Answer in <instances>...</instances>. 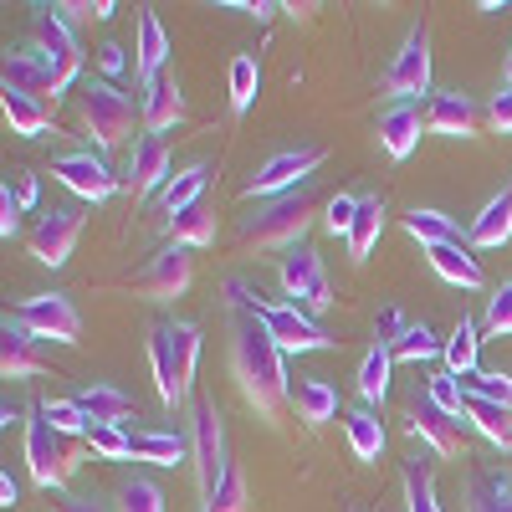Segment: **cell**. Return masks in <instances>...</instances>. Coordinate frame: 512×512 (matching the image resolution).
<instances>
[{
  "mask_svg": "<svg viewBox=\"0 0 512 512\" xmlns=\"http://www.w3.org/2000/svg\"><path fill=\"white\" fill-rule=\"evenodd\" d=\"M231 374H236V390L246 395V405L262 415L267 425L282 420L287 395H292V379L282 369V349L262 318H236L231 333Z\"/></svg>",
  "mask_w": 512,
  "mask_h": 512,
  "instance_id": "6da1fadb",
  "label": "cell"
},
{
  "mask_svg": "<svg viewBox=\"0 0 512 512\" xmlns=\"http://www.w3.org/2000/svg\"><path fill=\"white\" fill-rule=\"evenodd\" d=\"M313 210H318V195L303 185V190H287L277 200H262L241 221V241L246 246H262V251H292L303 246V231L313 226Z\"/></svg>",
  "mask_w": 512,
  "mask_h": 512,
  "instance_id": "7a4b0ae2",
  "label": "cell"
},
{
  "mask_svg": "<svg viewBox=\"0 0 512 512\" xmlns=\"http://www.w3.org/2000/svg\"><path fill=\"white\" fill-rule=\"evenodd\" d=\"M77 466H82L77 441L67 431H57V425L41 415V405H36L31 420H26V472H31V482L47 487V492L52 487H67Z\"/></svg>",
  "mask_w": 512,
  "mask_h": 512,
  "instance_id": "3957f363",
  "label": "cell"
},
{
  "mask_svg": "<svg viewBox=\"0 0 512 512\" xmlns=\"http://www.w3.org/2000/svg\"><path fill=\"white\" fill-rule=\"evenodd\" d=\"M190 466H195V487H200V507L216 497L221 477H226V425H221V410L216 400L195 395L190 400Z\"/></svg>",
  "mask_w": 512,
  "mask_h": 512,
  "instance_id": "277c9868",
  "label": "cell"
},
{
  "mask_svg": "<svg viewBox=\"0 0 512 512\" xmlns=\"http://www.w3.org/2000/svg\"><path fill=\"white\" fill-rule=\"evenodd\" d=\"M77 113L88 123V134L98 149H118L128 134H134V98H128L118 82L108 77H88L77 93Z\"/></svg>",
  "mask_w": 512,
  "mask_h": 512,
  "instance_id": "5b68a950",
  "label": "cell"
},
{
  "mask_svg": "<svg viewBox=\"0 0 512 512\" xmlns=\"http://www.w3.org/2000/svg\"><path fill=\"white\" fill-rule=\"evenodd\" d=\"M36 52L52 72V98H62L82 77V41L57 6H36Z\"/></svg>",
  "mask_w": 512,
  "mask_h": 512,
  "instance_id": "8992f818",
  "label": "cell"
},
{
  "mask_svg": "<svg viewBox=\"0 0 512 512\" xmlns=\"http://www.w3.org/2000/svg\"><path fill=\"white\" fill-rule=\"evenodd\" d=\"M328 159V149L323 144H303V149H277L256 175L246 180V195L251 200H277V195H287V190H303L308 185V175Z\"/></svg>",
  "mask_w": 512,
  "mask_h": 512,
  "instance_id": "52a82bcc",
  "label": "cell"
},
{
  "mask_svg": "<svg viewBox=\"0 0 512 512\" xmlns=\"http://www.w3.org/2000/svg\"><path fill=\"white\" fill-rule=\"evenodd\" d=\"M16 323L31 338H52V344H77L82 338V313L67 292H36L16 308Z\"/></svg>",
  "mask_w": 512,
  "mask_h": 512,
  "instance_id": "ba28073f",
  "label": "cell"
},
{
  "mask_svg": "<svg viewBox=\"0 0 512 512\" xmlns=\"http://www.w3.org/2000/svg\"><path fill=\"white\" fill-rule=\"evenodd\" d=\"M282 287L292 297V308H303L308 318L323 313L333 303V287H328V272H323V256L313 246H292L282 251Z\"/></svg>",
  "mask_w": 512,
  "mask_h": 512,
  "instance_id": "9c48e42d",
  "label": "cell"
},
{
  "mask_svg": "<svg viewBox=\"0 0 512 512\" xmlns=\"http://www.w3.org/2000/svg\"><path fill=\"white\" fill-rule=\"evenodd\" d=\"M384 93L395 103H415L420 93H431V26H415L405 36V47L384 72Z\"/></svg>",
  "mask_w": 512,
  "mask_h": 512,
  "instance_id": "30bf717a",
  "label": "cell"
},
{
  "mask_svg": "<svg viewBox=\"0 0 512 512\" xmlns=\"http://www.w3.org/2000/svg\"><path fill=\"white\" fill-rule=\"evenodd\" d=\"M195 282V256L190 246H164L159 256H149V267L134 277V292L149 297V303H175V297H185Z\"/></svg>",
  "mask_w": 512,
  "mask_h": 512,
  "instance_id": "8fae6325",
  "label": "cell"
},
{
  "mask_svg": "<svg viewBox=\"0 0 512 512\" xmlns=\"http://www.w3.org/2000/svg\"><path fill=\"white\" fill-rule=\"evenodd\" d=\"M52 175H57L72 195L93 200V205L113 200V195H118V185H123V180L113 175V169H108V159H103V154H93V149H67V154H57Z\"/></svg>",
  "mask_w": 512,
  "mask_h": 512,
  "instance_id": "7c38bea8",
  "label": "cell"
},
{
  "mask_svg": "<svg viewBox=\"0 0 512 512\" xmlns=\"http://www.w3.org/2000/svg\"><path fill=\"white\" fill-rule=\"evenodd\" d=\"M405 425H410V436H420L436 456H461L466 451V420L441 410L431 395H415L405 405Z\"/></svg>",
  "mask_w": 512,
  "mask_h": 512,
  "instance_id": "4fadbf2b",
  "label": "cell"
},
{
  "mask_svg": "<svg viewBox=\"0 0 512 512\" xmlns=\"http://www.w3.org/2000/svg\"><path fill=\"white\" fill-rule=\"evenodd\" d=\"M262 323L272 328V338H277L282 354H318V349H328L323 323L308 318L303 308H292V303H267V308H262Z\"/></svg>",
  "mask_w": 512,
  "mask_h": 512,
  "instance_id": "5bb4252c",
  "label": "cell"
},
{
  "mask_svg": "<svg viewBox=\"0 0 512 512\" xmlns=\"http://www.w3.org/2000/svg\"><path fill=\"white\" fill-rule=\"evenodd\" d=\"M169 180V144L164 134H139L134 144H128V169H123V185L128 195H154L159 185Z\"/></svg>",
  "mask_w": 512,
  "mask_h": 512,
  "instance_id": "9a60e30c",
  "label": "cell"
},
{
  "mask_svg": "<svg viewBox=\"0 0 512 512\" xmlns=\"http://www.w3.org/2000/svg\"><path fill=\"white\" fill-rule=\"evenodd\" d=\"M482 123V108L466 98L461 88H441L425 98V128L431 134H446V139H472Z\"/></svg>",
  "mask_w": 512,
  "mask_h": 512,
  "instance_id": "2e32d148",
  "label": "cell"
},
{
  "mask_svg": "<svg viewBox=\"0 0 512 512\" xmlns=\"http://www.w3.org/2000/svg\"><path fill=\"white\" fill-rule=\"evenodd\" d=\"M77 236H82V216H77V210H47V216L36 221V231H31V256L41 267H67Z\"/></svg>",
  "mask_w": 512,
  "mask_h": 512,
  "instance_id": "e0dca14e",
  "label": "cell"
},
{
  "mask_svg": "<svg viewBox=\"0 0 512 512\" xmlns=\"http://www.w3.org/2000/svg\"><path fill=\"white\" fill-rule=\"evenodd\" d=\"M420 128H425V108H415V103H390V108L379 113L374 134H379V149L390 154V159H410L415 144H420Z\"/></svg>",
  "mask_w": 512,
  "mask_h": 512,
  "instance_id": "ac0fdd59",
  "label": "cell"
},
{
  "mask_svg": "<svg viewBox=\"0 0 512 512\" xmlns=\"http://www.w3.org/2000/svg\"><path fill=\"white\" fill-rule=\"evenodd\" d=\"M512 241V185H502L477 216L466 226V246H482V251H497Z\"/></svg>",
  "mask_w": 512,
  "mask_h": 512,
  "instance_id": "d6986e66",
  "label": "cell"
},
{
  "mask_svg": "<svg viewBox=\"0 0 512 512\" xmlns=\"http://www.w3.org/2000/svg\"><path fill=\"white\" fill-rule=\"evenodd\" d=\"M41 369H47V359H41L36 338L16 318H6V323H0V374H6V379H31Z\"/></svg>",
  "mask_w": 512,
  "mask_h": 512,
  "instance_id": "ffe728a7",
  "label": "cell"
},
{
  "mask_svg": "<svg viewBox=\"0 0 512 512\" xmlns=\"http://www.w3.org/2000/svg\"><path fill=\"white\" fill-rule=\"evenodd\" d=\"M149 369H154V390H159V400L175 410L180 400H185V390H180V369H175V338H169V323H154V333H149Z\"/></svg>",
  "mask_w": 512,
  "mask_h": 512,
  "instance_id": "44dd1931",
  "label": "cell"
},
{
  "mask_svg": "<svg viewBox=\"0 0 512 512\" xmlns=\"http://www.w3.org/2000/svg\"><path fill=\"white\" fill-rule=\"evenodd\" d=\"M185 123V93L175 77H159L154 88H144V128L149 134H169Z\"/></svg>",
  "mask_w": 512,
  "mask_h": 512,
  "instance_id": "7402d4cb",
  "label": "cell"
},
{
  "mask_svg": "<svg viewBox=\"0 0 512 512\" xmlns=\"http://www.w3.org/2000/svg\"><path fill=\"white\" fill-rule=\"evenodd\" d=\"M77 405H82V415H88V425H123L128 410H134V400H128L118 384H108V379L82 384V390H77Z\"/></svg>",
  "mask_w": 512,
  "mask_h": 512,
  "instance_id": "603a6c76",
  "label": "cell"
},
{
  "mask_svg": "<svg viewBox=\"0 0 512 512\" xmlns=\"http://www.w3.org/2000/svg\"><path fill=\"white\" fill-rule=\"evenodd\" d=\"M0 88L47 98V93H52V72H47V62H41V52H36V47L6 52V77H0Z\"/></svg>",
  "mask_w": 512,
  "mask_h": 512,
  "instance_id": "cb8c5ba5",
  "label": "cell"
},
{
  "mask_svg": "<svg viewBox=\"0 0 512 512\" xmlns=\"http://www.w3.org/2000/svg\"><path fill=\"white\" fill-rule=\"evenodd\" d=\"M164 57H169V36H164L159 16H154V11H139V47H134V72H139V82H144V88H154V82L164 77V72H159V67H164Z\"/></svg>",
  "mask_w": 512,
  "mask_h": 512,
  "instance_id": "d4e9b609",
  "label": "cell"
},
{
  "mask_svg": "<svg viewBox=\"0 0 512 512\" xmlns=\"http://www.w3.org/2000/svg\"><path fill=\"white\" fill-rule=\"evenodd\" d=\"M287 405L297 410V420H308L313 431H318V425H328L338 415V390H333L328 379H292Z\"/></svg>",
  "mask_w": 512,
  "mask_h": 512,
  "instance_id": "484cf974",
  "label": "cell"
},
{
  "mask_svg": "<svg viewBox=\"0 0 512 512\" xmlns=\"http://www.w3.org/2000/svg\"><path fill=\"white\" fill-rule=\"evenodd\" d=\"M425 262H431L451 287H466V292H477V287H487V277H482V262L472 256V246H431L425 251Z\"/></svg>",
  "mask_w": 512,
  "mask_h": 512,
  "instance_id": "4316f807",
  "label": "cell"
},
{
  "mask_svg": "<svg viewBox=\"0 0 512 512\" xmlns=\"http://www.w3.org/2000/svg\"><path fill=\"white\" fill-rule=\"evenodd\" d=\"M405 231H410L425 251H431V246H466V231L446 216V210H410Z\"/></svg>",
  "mask_w": 512,
  "mask_h": 512,
  "instance_id": "83f0119b",
  "label": "cell"
},
{
  "mask_svg": "<svg viewBox=\"0 0 512 512\" xmlns=\"http://www.w3.org/2000/svg\"><path fill=\"white\" fill-rule=\"evenodd\" d=\"M169 246H190V251L216 246V210L190 205L185 216H169Z\"/></svg>",
  "mask_w": 512,
  "mask_h": 512,
  "instance_id": "f1b7e54d",
  "label": "cell"
},
{
  "mask_svg": "<svg viewBox=\"0 0 512 512\" xmlns=\"http://www.w3.org/2000/svg\"><path fill=\"white\" fill-rule=\"evenodd\" d=\"M344 431H349V446H354L359 461H379V456H384V425H379L374 405L344 410Z\"/></svg>",
  "mask_w": 512,
  "mask_h": 512,
  "instance_id": "f546056e",
  "label": "cell"
},
{
  "mask_svg": "<svg viewBox=\"0 0 512 512\" xmlns=\"http://www.w3.org/2000/svg\"><path fill=\"white\" fill-rule=\"evenodd\" d=\"M0 103H6V118H11V128H16L21 139H41V134L52 128L47 103L31 98V93H11V88H0Z\"/></svg>",
  "mask_w": 512,
  "mask_h": 512,
  "instance_id": "4dcf8cb0",
  "label": "cell"
},
{
  "mask_svg": "<svg viewBox=\"0 0 512 512\" xmlns=\"http://www.w3.org/2000/svg\"><path fill=\"white\" fill-rule=\"evenodd\" d=\"M379 231H384V195H359L354 231H349V256H354V262H369Z\"/></svg>",
  "mask_w": 512,
  "mask_h": 512,
  "instance_id": "1f68e13d",
  "label": "cell"
},
{
  "mask_svg": "<svg viewBox=\"0 0 512 512\" xmlns=\"http://www.w3.org/2000/svg\"><path fill=\"white\" fill-rule=\"evenodd\" d=\"M134 456L154 466H180L190 461V436L180 431H134Z\"/></svg>",
  "mask_w": 512,
  "mask_h": 512,
  "instance_id": "d6a6232c",
  "label": "cell"
},
{
  "mask_svg": "<svg viewBox=\"0 0 512 512\" xmlns=\"http://www.w3.org/2000/svg\"><path fill=\"white\" fill-rule=\"evenodd\" d=\"M205 185H210V164L205 159H195V164H185L175 180L164 185V210L169 216H185L190 205H200V195H205Z\"/></svg>",
  "mask_w": 512,
  "mask_h": 512,
  "instance_id": "836d02e7",
  "label": "cell"
},
{
  "mask_svg": "<svg viewBox=\"0 0 512 512\" xmlns=\"http://www.w3.org/2000/svg\"><path fill=\"white\" fill-rule=\"evenodd\" d=\"M466 420H472L497 451H512V410H507V405H492V400H472V395H466Z\"/></svg>",
  "mask_w": 512,
  "mask_h": 512,
  "instance_id": "e575fe53",
  "label": "cell"
},
{
  "mask_svg": "<svg viewBox=\"0 0 512 512\" xmlns=\"http://www.w3.org/2000/svg\"><path fill=\"white\" fill-rule=\"evenodd\" d=\"M477 349H482V328H477V318L461 313V323H456L451 338H446V364H451L456 379H461V374H477Z\"/></svg>",
  "mask_w": 512,
  "mask_h": 512,
  "instance_id": "d590c367",
  "label": "cell"
},
{
  "mask_svg": "<svg viewBox=\"0 0 512 512\" xmlns=\"http://www.w3.org/2000/svg\"><path fill=\"white\" fill-rule=\"evenodd\" d=\"M466 512H512V477H507V472H482V477H472Z\"/></svg>",
  "mask_w": 512,
  "mask_h": 512,
  "instance_id": "8d00e7d4",
  "label": "cell"
},
{
  "mask_svg": "<svg viewBox=\"0 0 512 512\" xmlns=\"http://www.w3.org/2000/svg\"><path fill=\"white\" fill-rule=\"evenodd\" d=\"M390 364H395L390 344H374L364 354V364H359V395H364V405H379L384 395H390Z\"/></svg>",
  "mask_w": 512,
  "mask_h": 512,
  "instance_id": "74e56055",
  "label": "cell"
},
{
  "mask_svg": "<svg viewBox=\"0 0 512 512\" xmlns=\"http://www.w3.org/2000/svg\"><path fill=\"white\" fill-rule=\"evenodd\" d=\"M405 512H441L436 502V477H431V461H405Z\"/></svg>",
  "mask_w": 512,
  "mask_h": 512,
  "instance_id": "f35d334b",
  "label": "cell"
},
{
  "mask_svg": "<svg viewBox=\"0 0 512 512\" xmlns=\"http://www.w3.org/2000/svg\"><path fill=\"white\" fill-rule=\"evenodd\" d=\"M256 93H262V67H256L251 52H241V57L231 62V113H236V118L251 113Z\"/></svg>",
  "mask_w": 512,
  "mask_h": 512,
  "instance_id": "ab89813d",
  "label": "cell"
},
{
  "mask_svg": "<svg viewBox=\"0 0 512 512\" xmlns=\"http://www.w3.org/2000/svg\"><path fill=\"white\" fill-rule=\"evenodd\" d=\"M390 354L405 359V364H425V359H441V354H446V338H436L425 323H410V328L400 333V344H390Z\"/></svg>",
  "mask_w": 512,
  "mask_h": 512,
  "instance_id": "60d3db41",
  "label": "cell"
},
{
  "mask_svg": "<svg viewBox=\"0 0 512 512\" xmlns=\"http://www.w3.org/2000/svg\"><path fill=\"white\" fill-rule=\"evenodd\" d=\"M169 338H175V369H180V390L190 395V384H195V364H200V328L175 318L169 323Z\"/></svg>",
  "mask_w": 512,
  "mask_h": 512,
  "instance_id": "b9f144b4",
  "label": "cell"
},
{
  "mask_svg": "<svg viewBox=\"0 0 512 512\" xmlns=\"http://www.w3.org/2000/svg\"><path fill=\"white\" fill-rule=\"evenodd\" d=\"M113 512H164V492L149 477H123L113 492Z\"/></svg>",
  "mask_w": 512,
  "mask_h": 512,
  "instance_id": "7bdbcfd3",
  "label": "cell"
},
{
  "mask_svg": "<svg viewBox=\"0 0 512 512\" xmlns=\"http://www.w3.org/2000/svg\"><path fill=\"white\" fill-rule=\"evenodd\" d=\"M461 390L472 395V400H492V405H507V410H512V374H502V369L461 374Z\"/></svg>",
  "mask_w": 512,
  "mask_h": 512,
  "instance_id": "ee69618b",
  "label": "cell"
},
{
  "mask_svg": "<svg viewBox=\"0 0 512 512\" xmlns=\"http://www.w3.org/2000/svg\"><path fill=\"white\" fill-rule=\"evenodd\" d=\"M200 512H251V492H246V472L231 461L226 466V477H221V487H216V497H210Z\"/></svg>",
  "mask_w": 512,
  "mask_h": 512,
  "instance_id": "f6af8a7d",
  "label": "cell"
},
{
  "mask_svg": "<svg viewBox=\"0 0 512 512\" xmlns=\"http://www.w3.org/2000/svg\"><path fill=\"white\" fill-rule=\"evenodd\" d=\"M82 441H88L103 461H128V456H134V436H128L123 425H88Z\"/></svg>",
  "mask_w": 512,
  "mask_h": 512,
  "instance_id": "bcb514c9",
  "label": "cell"
},
{
  "mask_svg": "<svg viewBox=\"0 0 512 512\" xmlns=\"http://www.w3.org/2000/svg\"><path fill=\"white\" fill-rule=\"evenodd\" d=\"M482 328H487L492 338H507V333H512V277L487 297V318H482Z\"/></svg>",
  "mask_w": 512,
  "mask_h": 512,
  "instance_id": "7dc6e473",
  "label": "cell"
},
{
  "mask_svg": "<svg viewBox=\"0 0 512 512\" xmlns=\"http://www.w3.org/2000/svg\"><path fill=\"white\" fill-rule=\"evenodd\" d=\"M425 395H431L441 410H451V415H466V390H461V379L446 369V374H436L431 384H425Z\"/></svg>",
  "mask_w": 512,
  "mask_h": 512,
  "instance_id": "c3c4849f",
  "label": "cell"
},
{
  "mask_svg": "<svg viewBox=\"0 0 512 512\" xmlns=\"http://www.w3.org/2000/svg\"><path fill=\"white\" fill-rule=\"evenodd\" d=\"M41 415H47L57 431H67V436H77V431H88V415H82V405L77 400H41Z\"/></svg>",
  "mask_w": 512,
  "mask_h": 512,
  "instance_id": "681fc988",
  "label": "cell"
},
{
  "mask_svg": "<svg viewBox=\"0 0 512 512\" xmlns=\"http://www.w3.org/2000/svg\"><path fill=\"white\" fill-rule=\"evenodd\" d=\"M354 210H359V195H333L323 226H328L333 236H344V241H349V231H354Z\"/></svg>",
  "mask_w": 512,
  "mask_h": 512,
  "instance_id": "f907efd6",
  "label": "cell"
},
{
  "mask_svg": "<svg viewBox=\"0 0 512 512\" xmlns=\"http://www.w3.org/2000/svg\"><path fill=\"white\" fill-rule=\"evenodd\" d=\"M21 231V195H11V180L0 185V236H16Z\"/></svg>",
  "mask_w": 512,
  "mask_h": 512,
  "instance_id": "816d5d0a",
  "label": "cell"
},
{
  "mask_svg": "<svg viewBox=\"0 0 512 512\" xmlns=\"http://www.w3.org/2000/svg\"><path fill=\"white\" fill-rule=\"evenodd\" d=\"M487 123L497 128V134H512V88L492 93V103H487Z\"/></svg>",
  "mask_w": 512,
  "mask_h": 512,
  "instance_id": "f5cc1de1",
  "label": "cell"
},
{
  "mask_svg": "<svg viewBox=\"0 0 512 512\" xmlns=\"http://www.w3.org/2000/svg\"><path fill=\"white\" fill-rule=\"evenodd\" d=\"M410 323L400 318V308H384L379 313V323H374V333H379V344H400V333H405Z\"/></svg>",
  "mask_w": 512,
  "mask_h": 512,
  "instance_id": "db71d44e",
  "label": "cell"
},
{
  "mask_svg": "<svg viewBox=\"0 0 512 512\" xmlns=\"http://www.w3.org/2000/svg\"><path fill=\"white\" fill-rule=\"evenodd\" d=\"M98 67H103L108 82L123 72V47H118V41H103V47H98Z\"/></svg>",
  "mask_w": 512,
  "mask_h": 512,
  "instance_id": "11a10c76",
  "label": "cell"
},
{
  "mask_svg": "<svg viewBox=\"0 0 512 512\" xmlns=\"http://www.w3.org/2000/svg\"><path fill=\"white\" fill-rule=\"evenodd\" d=\"M57 512H108V507H103L93 492H72V497H62V502H57Z\"/></svg>",
  "mask_w": 512,
  "mask_h": 512,
  "instance_id": "9f6ffc18",
  "label": "cell"
},
{
  "mask_svg": "<svg viewBox=\"0 0 512 512\" xmlns=\"http://www.w3.org/2000/svg\"><path fill=\"white\" fill-rule=\"evenodd\" d=\"M0 502H6V507H16V502H21V492H16V482H11V472H6V477H0Z\"/></svg>",
  "mask_w": 512,
  "mask_h": 512,
  "instance_id": "6f0895ef",
  "label": "cell"
},
{
  "mask_svg": "<svg viewBox=\"0 0 512 512\" xmlns=\"http://www.w3.org/2000/svg\"><path fill=\"white\" fill-rule=\"evenodd\" d=\"M16 195H21V205H36V195H41V190H36V180H26Z\"/></svg>",
  "mask_w": 512,
  "mask_h": 512,
  "instance_id": "680465c9",
  "label": "cell"
},
{
  "mask_svg": "<svg viewBox=\"0 0 512 512\" xmlns=\"http://www.w3.org/2000/svg\"><path fill=\"white\" fill-rule=\"evenodd\" d=\"M507 88H512V52H507Z\"/></svg>",
  "mask_w": 512,
  "mask_h": 512,
  "instance_id": "91938a15",
  "label": "cell"
}]
</instances>
